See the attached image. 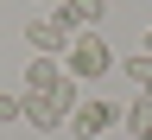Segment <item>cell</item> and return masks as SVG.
<instances>
[{"label":"cell","mask_w":152,"mask_h":140,"mask_svg":"<svg viewBox=\"0 0 152 140\" xmlns=\"http://www.w3.org/2000/svg\"><path fill=\"white\" fill-rule=\"evenodd\" d=\"M70 7H76V19H83V26H95V32H102V19H108V0H70Z\"/></svg>","instance_id":"obj_6"},{"label":"cell","mask_w":152,"mask_h":140,"mask_svg":"<svg viewBox=\"0 0 152 140\" xmlns=\"http://www.w3.org/2000/svg\"><path fill=\"white\" fill-rule=\"evenodd\" d=\"M7 121H19V96H0V127Z\"/></svg>","instance_id":"obj_7"},{"label":"cell","mask_w":152,"mask_h":140,"mask_svg":"<svg viewBox=\"0 0 152 140\" xmlns=\"http://www.w3.org/2000/svg\"><path fill=\"white\" fill-rule=\"evenodd\" d=\"M70 127L83 134V140H102L108 127H121V108H114L108 96H95V102H76V115H70Z\"/></svg>","instance_id":"obj_2"},{"label":"cell","mask_w":152,"mask_h":140,"mask_svg":"<svg viewBox=\"0 0 152 140\" xmlns=\"http://www.w3.org/2000/svg\"><path fill=\"white\" fill-rule=\"evenodd\" d=\"M121 127H127L133 140H152V96H146V89L133 96V108H121Z\"/></svg>","instance_id":"obj_4"},{"label":"cell","mask_w":152,"mask_h":140,"mask_svg":"<svg viewBox=\"0 0 152 140\" xmlns=\"http://www.w3.org/2000/svg\"><path fill=\"white\" fill-rule=\"evenodd\" d=\"M57 76H64V64H57V57H32V64H26V89H32V96H45Z\"/></svg>","instance_id":"obj_5"},{"label":"cell","mask_w":152,"mask_h":140,"mask_svg":"<svg viewBox=\"0 0 152 140\" xmlns=\"http://www.w3.org/2000/svg\"><path fill=\"white\" fill-rule=\"evenodd\" d=\"M146 96H152V76H146Z\"/></svg>","instance_id":"obj_9"},{"label":"cell","mask_w":152,"mask_h":140,"mask_svg":"<svg viewBox=\"0 0 152 140\" xmlns=\"http://www.w3.org/2000/svg\"><path fill=\"white\" fill-rule=\"evenodd\" d=\"M64 70H70V76H108V70H121V57H114V45L89 26V32H76V38H70Z\"/></svg>","instance_id":"obj_1"},{"label":"cell","mask_w":152,"mask_h":140,"mask_svg":"<svg viewBox=\"0 0 152 140\" xmlns=\"http://www.w3.org/2000/svg\"><path fill=\"white\" fill-rule=\"evenodd\" d=\"M146 57H152V32H146Z\"/></svg>","instance_id":"obj_8"},{"label":"cell","mask_w":152,"mask_h":140,"mask_svg":"<svg viewBox=\"0 0 152 140\" xmlns=\"http://www.w3.org/2000/svg\"><path fill=\"white\" fill-rule=\"evenodd\" d=\"M26 45H32L38 57H64V51H70V32L57 26V19H26Z\"/></svg>","instance_id":"obj_3"}]
</instances>
